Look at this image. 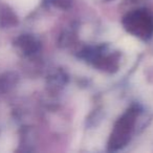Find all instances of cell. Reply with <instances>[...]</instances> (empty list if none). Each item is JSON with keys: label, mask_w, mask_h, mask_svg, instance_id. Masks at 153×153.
I'll list each match as a JSON object with an SVG mask.
<instances>
[{"label": "cell", "mask_w": 153, "mask_h": 153, "mask_svg": "<svg viewBox=\"0 0 153 153\" xmlns=\"http://www.w3.org/2000/svg\"><path fill=\"white\" fill-rule=\"evenodd\" d=\"M20 46L27 53H33L37 49V43L30 37H22L20 39Z\"/></svg>", "instance_id": "1"}]
</instances>
